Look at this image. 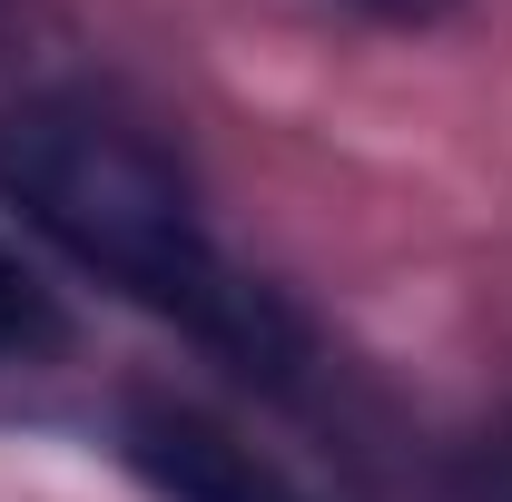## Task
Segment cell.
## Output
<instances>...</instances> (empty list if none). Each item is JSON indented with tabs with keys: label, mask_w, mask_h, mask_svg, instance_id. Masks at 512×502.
Returning a JSON list of instances; mask_svg holds the SVG:
<instances>
[{
	"label": "cell",
	"mask_w": 512,
	"mask_h": 502,
	"mask_svg": "<svg viewBox=\"0 0 512 502\" xmlns=\"http://www.w3.org/2000/svg\"><path fill=\"white\" fill-rule=\"evenodd\" d=\"M503 502H512V453H503Z\"/></svg>",
	"instance_id": "cell-5"
},
{
	"label": "cell",
	"mask_w": 512,
	"mask_h": 502,
	"mask_svg": "<svg viewBox=\"0 0 512 502\" xmlns=\"http://www.w3.org/2000/svg\"><path fill=\"white\" fill-rule=\"evenodd\" d=\"M0 188L79 266H99L128 296H148L158 315L197 325L247 375H296V315L217 256V237L197 227L188 188H178V168L148 138H128L119 119L60 109V99L50 109H10L0 119Z\"/></svg>",
	"instance_id": "cell-1"
},
{
	"label": "cell",
	"mask_w": 512,
	"mask_h": 502,
	"mask_svg": "<svg viewBox=\"0 0 512 502\" xmlns=\"http://www.w3.org/2000/svg\"><path fill=\"white\" fill-rule=\"evenodd\" d=\"M355 10H384V20H424V10H444V0H355Z\"/></svg>",
	"instance_id": "cell-4"
},
{
	"label": "cell",
	"mask_w": 512,
	"mask_h": 502,
	"mask_svg": "<svg viewBox=\"0 0 512 502\" xmlns=\"http://www.w3.org/2000/svg\"><path fill=\"white\" fill-rule=\"evenodd\" d=\"M60 335V315H50V286L20 266V256L0 247V355H30V345H50Z\"/></svg>",
	"instance_id": "cell-3"
},
{
	"label": "cell",
	"mask_w": 512,
	"mask_h": 502,
	"mask_svg": "<svg viewBox=\"0 0 512 502\" xmlns=\"http://www.w3.org/2000/svg\"><path fill=\"white\" fill-rule=\"evenodd\" d=\"M128 463L168 502H296L247 443H227L217 424H197L178 404H138V414H128Z\"/></svg>",
	"instance_id": "cell-2"
}]
</instances>
